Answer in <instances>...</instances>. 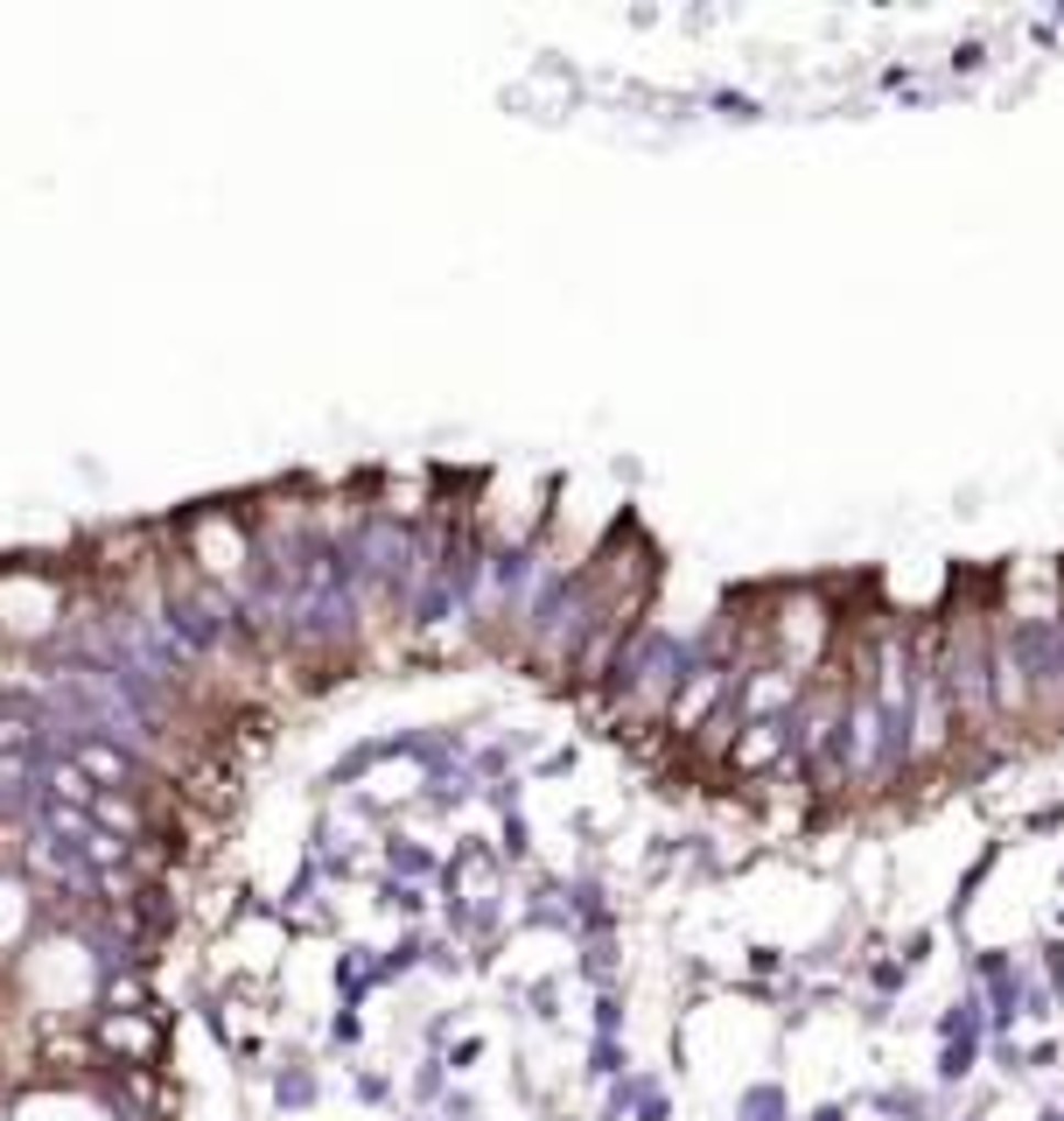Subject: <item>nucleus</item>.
Listing matches in <instances>:
<instances>
[{"mask_svg":"<svg viewBox=\"0 0 1064 1121\" xmlns=\"http://www.w3.org/2000/svg\"><path fill=\"white\" fill-rule=\"evenodd\" d=\"M421 534L413 526H399L392 512H372L365 526L344 540V554H351V575H357V589H392V596H413V582H421Z\"/></svg>","mask_w":1064,"mask_h":1121,"instance_id":"f257e3e1","label":"nucleus"},{"mask_svg":"<svg viewBox=\"0 0 1064 1121\" xmlns=\"http://www.w3.org/2000/svg\"><path fill=\"white\" fill-rule=\"evenodd\" d=\"M1030 701H1064V617H1030L1009 631V659H1001Z\"/></svg>","mask_w":1064,"mask_h":1121,"instance_id":"7ed1b4c3","label":"nucleus"},{"mask_svg":"<svg viewBox=\"0 0 1064 1121\" xmlns=\"http://www.w3.org/2000/svg\"><path fill=\"white\" fill-rule=\"evenodd\" d=\"M743 1121H785V1093H777V1087H750L743 1093Z\"/></svg>","mask_w":1064,"mask_h":1121,"instance_id":"39448f33","label":"nucleus"},{"mask_svg":"<svg viewBox=\"0 0 1064 1121\" xmlns=\"http://www.w3.org/2000/svg\"><path fill=\"white\" fill-rule=\"evenodd\" d=\"M939 673H945L953 715L966 722V729L995 715V701H1001V652L987 645V631H974V624H960V631L939 645Z\"/></svg>","mask_w":1064,"mask_h":1121,"instance_id":"f03ea898","label":"nucleus"},{"mask_svg":"<svg viewBox=\"0 0 1064 1121\" xmlns=\"http://www.w3.org/2000/svg\"><path fill=\"white\" fill-rule=\"evenodd\" d=\"M232 624H239L232 596H218L211 582H189V589L168 596V631H176L189 652H218V645L232 638Z\"/></svg>","mask_w":1064,"mask_h":1121,"instance_id":"20e7f679","label":"nucleus"}]
</instances>
